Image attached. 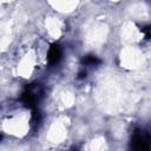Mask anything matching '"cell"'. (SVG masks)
<instances>
[{
	"instance_id": "6da1fadb",
	"label": "cell",
	"mask_w": 151,
	"mask_h": 151,
	"mask_svg": "<svg viewBox=\"0 0 151 151\" xmlns=\"http://www.w3.org/2000/svg\"><path fill=\"white\" fill-rule=\"evenodd\" d=\"M131 147L137 151H146L150 147V134L144 130H136L131 139Z\"/></svg>"
},
{
	"instance_id": "7a4b0ae2",
	"label": "cell",
	"mask_w": 151,
	"mask_h": 151,
	"mask_svg": "<svg viewBox=\"0 0 151 151\" xmlns=\"http://www.w3.org/2000/svg\"><path fill=\"white\" fill-rule=\"evenodd\" d=\"M41 97V90L39 86L35 85H31L27 86L26 90L22 93V101L26 106L28 107H35L38 100Z\"/></svg>"
},
{
	"instance_id": "3957f363",
	"label": "cell",
	"mask_w": 151,
	"mask_h": 151,
	"mask_svg": "<svg viewBox=\"0 0 151 151\" xmlns=\"http://www.w3.org/2000/svg\"><path fill=\"white\" fill-rule=\"evenodd\" d=\"M47 59H48V63L50 64H58L61 59V50L59 47V45L57 44H53L50 50H48V53H47Z\"/></svg>"
},
{
	"instance_id": "277c9868",
	"label": "cell",
	"mask_w": 151,
	"mask_h": 151,
	"mask_svg": "<svg viewBox=\"0 0 151 151\" xmlns=\"http://www.w3.org/2000/svg\"><path fill=\"white\" fill-rule=\"evenodd\" d=\"M81 64L85 66H96L100 64V59L93 54H87L84 55V58L81 59Z\"/></svg>"
},
{
	"instance_id": "5b68a950",
	"label": "cell",
	"mask_w": 151,
	"mask_h": 151,
	"mask_svg": "<svg viewBox=\"0 0 151 151\" xmlns=\"http://www.w3.org/2000/svg\"><path fill=\"white\" fill-rule=\"evenodd\" d=\"M0 139H1V134H0Z\"/></svg>"
}]
</instances>
